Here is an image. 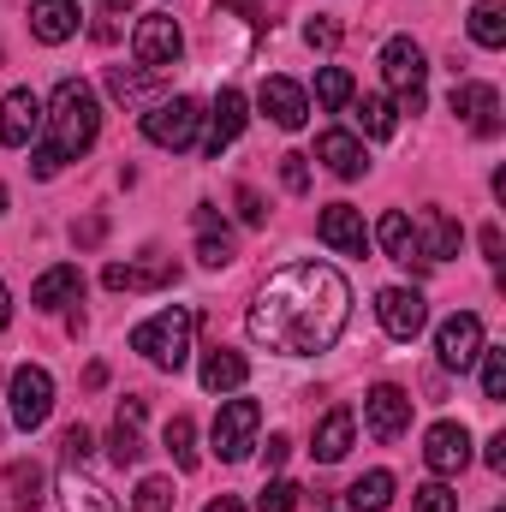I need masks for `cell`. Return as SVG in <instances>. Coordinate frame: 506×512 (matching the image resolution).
<instances>
[{
    "label": "cell",
    "instance_id": "cell-1",
    "mask_svg": "<svg viewBox=\"0 0 506 512\" xmlns=\"http://www.w3.org/2000/svg\"><path fill=\"white\" fill-rule=\"evenodd\" d=\"M346 316H352L346 274L328 262H292V268L268 274L245 328H251L256 346H268L280 358H310V352H328L340 340Z\"/></svg>",
    "mask_w": 506,
    "mask_h": 512
},
{
    "label": "cell",
    "instance_id": "cell-2",
    "mask_svg": "<svg viewBox=\"0 0 506 512\" xmlns=\"http://www.w3.org/2000/svg\"><path fill=\"white\" fill-rule=\"evenodd\" d=\"M42 120H48V155H54V161L84 155V149L96 143V131H102L96 90H90L84 78H60V84H54V102H48Z\"/></svg>",
    "mask_w": 506,
    "mask_h": 512
},
{
    "label": "cell",
    "instance_id": "cell-3",
    "mask_svg": "<svg viewBox=\"0 0 506 512\" xmlns=\"http://www.w3.org/2000/svg\"><path fill=\"white\" fill-rule=\"evenodd\" d=\"M131 352H143L155 370H179L191 358V310H161L143 328H131Z\"/></svg>",
    "mask_w": 506,
    "mask_h": 512
},
{
    "label": "cell",
    "instance_id": "cell-4",
    "mask_svg": "<svg viewBox=\"0 0 506 512\" xmlns=\"http://www.w3.org/2000/svg\"><path fill=\"white\" fill-rule=\"evenodd\" d=\"M381 78L399 90V108H405V114H423V78H429V60H423V48H417L411 36H393V42L381 48Z\"/></svg>",
    "mask_w": 506,
    "mask_h": 512
},
{
    "label": "cell",
    "instance_id": "cell-5",
    "mask_svg": "<svg viewBox=\"0 0 506 512\" xmlns=\"http://www.w3.org/2000/svg\"><path fill=\"white\" fill-rule=\"evenodd\" d=\"M256 429H262V405H256V399H227V405L215 411V459H227V465L251 459Z\"/></svg>",
    "mask_w": 506,
    "mask_h": 512
},
{
    "label": "cell",
    "instance_id": "cell-6",
    "mask_svg": "<svg viewBox=\"0 0 506 512\" xmlns=\"http://www.w3.org/2000/svg\"><path fill=\"white\" fill-rule=\"evenodd\" d=\"M197 120H203V108L191 96H173V102H155L143 114V137L161 143V149H191L197 143Z\"/></svg>",
    "mask_w": 506,
    "mask_h": 512
},
{
    "label": "cell",
    "instance_id": "cell-7",
    "mask_svg": "<svg viewBox=\"0 0 506 512\" xmlns=\"http://www.w3.org/2000/svg\"><path fill=\"white\" fill-rule=\"evenodd\" d=\"M131 54H137V66H149V72H167V66L185 54V36H179L173 12H149V18L137 24V36H131Z\"/></svg>",
    "mask_w": 506,
    "mask_h": 512
},
{
    "label": "cell",
    "instance_id": "cell-8",
    "mask_svg": "<svg viewBox=\"0 0 506 512\" xmlns=\"http://www.w3.org/2000/svg\"><path fill=\"white\" fill-rule=\"evenodd\" d=\"M376 316H381V328H387V340L411 346V340L423 334V322H429V304H423L417 286H387L376 298Z\"/></svg>",
    "mask_w": 506,
    "mask_h": 512
},
{
    "label": "cell",
    "instance_id": "cell-9",
    "mask_svg": "<svg viewBox=\"0 0 506 512\" xmlns=\"http://www.w3.org/2000/svg\"><path fill=\"white\" fill-rule=\"evenodd\" d=\"M435 352H441V370H459V376H465V370L483 358V316H471V310L447 316L441 334H435Z\"/></svg>",
    "mask_w": 506,
    "mask_h": 512
},
{
    "label": "cell",
    "instance_id": "cell-10",
    "mask_svg": "<svg viewBox=\"0 0 506 512\" xmlns=\"http://www.w3.org/2000/svg\"><path fill=\"white\" fill-rule=\"evenodd\" d=\"M48 411H54V382H48V370H36V364L12 370V423H18V429H42Z\"/></svg>",
    "mask_w": 506,
    "mask_h": 512
},
{
    "label": "cell",
    "instance_id": "cell-11",
    "mask_svg": "<svg viewBox=\"0 0 506 512\" xmlns=\"http://www.w3.org/2000/svg\"><path fill=\"white\" fill-rule=\"evenodd\" d=\"M364 423H370V435L376 441H399L405 429H411V393L393 382H381L364 393Z\"/></svg>",
    "mask_w": 506,
    "mask_h": 512
},
{
    "label": "cell",
    "instance_id": "cell-12",
    "mask_svg": "<svg viewBox=\"0 0 506 512\" xmlns=\"http://www.w3.org/2000/svg\"><path fill=\"white\" fill-rule=\"evenodd\" d=\"M423 465H429L435 477H459V471L471 465V429H465V423H435V429L423 435Z\"/></svg>",
    "mask_w": 506,
    "mask_h": 512
},
{
    "label": "cell",
    "instance_id": "cell-13",
    "mask_svg": "<svg viewBox=\"0 0 506 512\" xmlns=\"http://www.w3.org/2000/svg\"><path fill=\"white\" fill-rule=\"evenodd\" d=\"M447 108L477 131V137H495L501 131V96H495V84H453Z\"/></svg>",
    "mask_w": 506,
    "mask_h": 512
},
{
    "label": "cell",
    "instance_id": "cell-14",
    "mask_svg": "<svg viewBox=\"0 0 506 512\" xmlns=\"http://www.w3.org/2000/svg\"><path fill=\"white\" fill-rule=\"evenodd\" d=\"M316 233H322V245H334L340 256H364V251H370L364 215H358L352 203H328V209H322V221H316Z\"/></svg>",
    "mask_w": 506,
    "mask_h": 512
},
{
    "label": "cell",
    "instance_id": "cell-15",
    "mask_svg": "<svg viewBox=\"0 0 506 512\" xmlns=\"http://www.w3.org/2000/svg\"><path fill=\"white\" fill-rule=\"evenodd\" d=\"M256 102H262V114H268L280 131H298L304 120H310V102H304V90H298L292 78H262Z\"/></svg>",
    "mask_w": 506,
    "mask_h": 512
},
{
    "label": "cell",
    "instance_id": "cell-16",
    "mask_svg": "<svg viewBox=\"0 0 506 512\" xmlns=\"http://www.w3.org/2000/svg\"><path fill=\"white\" fill-rule=\"evenodd\" d=\"M42 126V102H36V90H6V102H0V143L6 149H24L30 137Z\"/></svg>",
    "mask_w": 506,
    "mask_h": 512
},
{
    "label": "cell",
    "instance_id": "cell-17",
    "mask_svg": "<svg viewBox=\"0 0 506 512\" xmlns=\"http://www.w3.org/2000/svg\"><path fill=\"white\" fill-rule=\"evenodd\" d=\"M173 280H179L173 262H108L102 268L108 292H149V286H173Z\"/></svg>",
    "mask_w": 506,
    "mask_h": 512
},
{
    "label": "cell",
    "instance_id": "cell-18",
    "mask_svg": "<svg viewBox=\"0 0 506 512\" xmlns=\"http://www.w3.org/2000/svg\"><path fill=\"white\" fill-rule=\"evenodd\" d=\"M60 507L66 512H120V501L96 477H84V465H66L60 471Z\"/></svg>",
    "mask_w": 506,
    "mask_h": 512
},
{
    "label": "cell",
    "instance_id": "cell-19",
    "mask_svg": "<svg viewBox=\"0 0 506 512\" xmlns=\"http://www.w3.org/2000/svg\"><path fill=\"white\" fill-rule=\"evenodd\" d=\"M316 155L328 161L334 179H364V167H370V161H364V143H358L352 131H322V137H316Z\"/></svg>",
    "mask_w": 506,
    "mask_h": 512
},
{
    "label": "cell",
    "instance_id": "cell-20",
    "mask_svg": "<svg viewBox=\"0 0 506 512\" xmlns=\"http://www.w3.org/2000/svg\"><path fill=\"white\" fill-rule=\"evenodd\" d=\"M78 298H84L78 262H60V268H48V274L30 286V304H36V310H60V304H78Z\"/></svg>",
    "mask_w": 506,
    "mask_h": 512
},
{
    "label": "cell",
    "instance_id": "cell-21",
    "mask_svg": "<svg viewBox=\"0 0 506 512\" xmlns=\"http://www.w3.org/2000/svg\"><path fill=\"white\" fill-rule=\"evenodd\" d=\"M78 30V0H30V36L36 42H66Z\"/></svg>",
    "mask_w": 506,
    "mask_h": 512
},
{
    "label": "cell",
    "instance_id": "cell-22",
    "mask_svg": "<svg viewBox=\"0 0 506 512\" xmlns=\"http://www.w3.org/2000/svg\"><path fill=\"white\" fill-rule=\"evenodd\" d=\"M239 131H245V96H239V90H221L215 108H209V143H203V149L221 161V149H227Z\"/></svg>",
    "mask_w": 506,
    "mask_h": 512
},
{
    "label": "cell",
    "instance_id": "cell-23",
    "mask_svg": "<svg viewBox=\"0 0 506 512\" xmlns=\"http://www.w3.org/2000/svg\"><path fill=\"white\" fill-rule=\"evenodd\" d=\"M352 429H358V423H352V411H346V405H334V411L316 423V447H310V453H316L322 465H340V459L352 453Z\"/></svg>",
    "mask_w": 506,
    "mask_h": 512
},
{
    "label": "cell",
    "instance_id": "cell-24",
    "mask_svg": "<svg viewBox=\"0 0 506 512\" xmlns=\"http://www.w3.org/2000/svg\"><path fill=\"white\" fill-rule=\"evenodd\" d=\"M137 423H143V399H126L120 417H114V435H108L114 465H137V459H143V435H137Z\"/></svg>",
    "mask_w": 506,
    "mask_h": 512
},
{
    "label": "cell",
    "instance_id": "cell-25",
    "mask_svg": "<svg viewBox=\"0 0 506 512\" xmlns=\"http://www.w3.org/2000/svg\"><path fill=\"white\" fill-rule=\"evenodd\" d=\"M245 382H251V364H245L239 352L215 346V352L203 358V387H209V393H239Z\"/></svg>",
    "mask_w": 506,
    "mask_h": 512
},
{
    "label": "cell",
    "instance_id": "cell-26",
    "mask_svg": "<svg viewBox=\"0 0 506 512\" xmlns=\"http://www.w3.org/2000/svg\"><path fill=\"white\" fill-rule=\"evenodd\" d=\"M376 239H381V251L393 256L399 268H417V227H411V221H405L399 209H387V215H381Z\"/></svg>",
    "mask_w": 506,
    "mask_h": 512
},
{
    "label": "cell",
    "instance_id": "cell-27",
    "mask_svg": "<svg viewBox=\"0 0 506 512\" xmlns=\"http://www.w3.org/2000/svg\"><path fill=\"white\" fill-rule=\"evenodd\" d=\"M197 233H203V245H197V262L203 268H227L233 262V239H227V221L215 215V209H197Z\"/></svg>",
    "mask_w": 506,
    "mask_h": 512
},
{
    "label": "cell",
    "instance_id": "cell-28",
    "mask_svg": "<svg viewBox=\"0 0 506 512\" xmlns=\"http://www.w3.org/2000/svg\"><path fill=\"white\" fill-rule=\"evenodd\" d=\"M459 245H465V227L447 215V209H429V233H423V256L429 262H453L459 256Z\"/></svg>",
    "mask_w": 506,
    "mask_h": 512
},
{
    "label": "cell",
    "instance_id": "cell-29",
    "mask_svg": "<svg viewBox=\"0 0 506 512\" xmlns=\"http://www.w3.org/2000/svg\"><path fill=\"white\" fill-rule=\"evenodd\" d=\"M6 489H12V507L18 512H36L42 507V465L12 459V465H6Z\"/></svg>",
    "mask_w": 506,
    "mask_h": 512
},
{
    "label": "cell",
    "instance_id": "cell-30",
    "mask_svg": "<svg viewBox=\"0 0 506 512\" xmlns=\"http://www.w3.org/2000/svg\"><path fill=\"white\" fill-rule=\"evenodd\" d=\"M346 501H352V512H387V501H393V477H387V471L358 477V483L346 489Z\"/></svg>",
    "mask_w": 506,
    "mask_h": 512
},
{
    "label": "cell",
    "instance_id": "cell-31",
    "mask_svg": "<svg viewBox=\"0 0 506 512\" xmlns=\"http://www.w3.org/2000/svg\"><path fill=\"white\" fill-rule=\"evenodd\" d=\"M161 441H167V453H173L179 471H197V429H191V417H167Z\"/></svg>",
    "mask_w": 506,
    "mask_h": 512
},
{
    "label": "cell",
    "instance_id": "cell-32",
    "mask_svg": "<svg viewBox=\"0 0 506 512\" xmlns=\"http://www.w3.org/2000/svg\"><path fill=\"white\" fill-rule=\"evenodd\" d=\"M471 36H477L483 48H501L506 42V6L501 0H477V6H471Z\"/></svg>",
    "mask_w": 506,
    "mask_h": 512
},
{
    "label": "cell",
    "instance_id": "cell-33",
    "mask_svg": "<svg viewBox=\"0 0 506 512\" xmlns=\"http://www.w3.org/2000/svg\"><path fill=\"white\" fill-rule=\"evenodd\" d=\"M352 120L370 131V137H393V102L387 96H358L352 102Z\"/></svg>",
    "mask_w": 506,
    "mask_h": 512
},
{
    "label": "cell",
    "instance_id": "cell-34",
    "mask_svg": "<svg viewBox=\"0 0 506 512\" xmlns=\"http://www.w3.org/2000/svg\"><path fill=\"white\" fill-rule=\"evenodd\" d=\"M155 78H161V72H149V66H143V72H126V66H114V72H108V90H114L120 102H149Z\"/></svg>",
    "mask_w": 506,
    "mask_h": 512
},
{
    "label": "cell",
    "instance_id": "cell-35",
    "mask_svg": "<svg viewBox=\"0 0 506 512\" xmlns=\"http://www.w3.org/2000/svg\"><path fill=\"white\" fill-rule=\"evenodd\" d=\"M316 102L322 108H346L352 102V72L346 66H322L316 72Z\"/></svg>",
    "mask_w": 506,
    "mask_h": 512
},
{
    "label": "cell",
    "instance_id": "cell-36",
    "mask_svg": "<svg viewBox=\"0 0 506 512\" xmlns=\"http://www.w3.org/2000/svg\"><path fill=\"white\" fill-rule=\"evenodd\" d=\"M483 399H489V405L506 399V352L501 346H483Z\"/></svg>",
    "mask_w": 506,
    "mask_h": 512
},
{
    "label": "cell",
    "instance_id": "cell-37",
    "mask_svg": "<svg viewBox=\"0 0 506 512\" xmlns=\"http://www.w3.org/2000/svg\"><path fill=\"white\" fill-rule=\"evenodd\" d=\"M173 501H179V495H173V483H167V477H143L131 507H137V512H173Z\"/></svg>",
    "mask_w": 506,
    "mask_h": 512
},
{
    "label": "cell",
    "instance_id": "cell-38",
    "mask_svg": "<svg viewBox=\"0 0 506 512\" xmlns=\"http://www.w3.org/2000/svg\"><path fill=\"white\" fill-rule=\"evenodd\" d=\"M292 507H298V483H286V477L262 483V495H256V512H292Z\"/></svg>",
    "mask_w": 506,
    "mask_h": 512
},
{
    "label": "cell",
    "instance_id": "cell-39",
    "mask_svg": "<svg viewBox=\"0 0 506 512\" xmlns=\"http://www.w3.org/2000/svg\"><path fill=\"white\" fill-rule=\"evenodd\" d=\"M411 507L417 512H459V495H453L447 483H423V489L411 495Z\"/></svg>",
    "mask_w": 506,
    "mask_h": 512
},
{
    "label": "cell",
    "instance_id": "cell-40",
    "mask_svg": "<svg viewBox=\"0 0 506 512\" xmlns=\"http://www.w3.org/2000/svg\"><path fill=\"white\" fill-rule=\"evenodd\" d=\"M90 447H96V441H90V429H84V423H72V429L60 435V459H66V465H84V459H90Z\"/></svg>",
    "mask_w": 506,
    "mask_h": 512
},
{
    "label": "cell",
    "instance_id": "cell-41",
    "mask_svg": "<svg viewBox=\"0 0 506 512\" xmlns=\"http://www.w3.org/2000/svg\"><path fill=\"white\" fill-rule=\"evenodd\" d=\"M280 179H286V191H310V167H304V155H280Z\"/></svg>",
    "mask_w": 506,
    "mask_h": 512
},
{
    "label": "cell",
    "instance_id": "cell-42",
    "mask_svg": "<svg viewBox=\"0 0 506 512\" xmlns=\"http://www.w3.org/2000/svg\"><path fill=\"white\" fill-rule=\"evenodd\" d=\"M304 42H310V48H334V42H340V30H334V24H328L322 12H316V18L304 24Z\"/></svg>",
    "mask_w": 506,
    "mask_h": 512
},
{
    "label": "cell",
    "instance_id": "cell-43",
    "mask_svg": "<svg viewBox=\"0 0 506 512\" xmlns=\"http://www.w3.org/2000/svg\"><path fill=\"white\" fill-rule=\"evenodd\" d=\"M102 233H108V215H84V221L72 227V239H78V245H102Z\"/></svg>",
    "mask_w": 506,
    "mask_h": 512
},
{
    "label": "cell",
    "instance_id": "cell-44",
    "mask_svg": "<svg viewBox=\"0 0 506 512\" xmlns=\"http://www.w3.org/2000/svg\"><path fill=\"white\" fill-rule=\"evenodd\" d=\"M239 215H245L251 227H262V221H268V209H262V197H256L251 185H239Z\"/></svg>",
    "mask_w": 506,
    "mask_h": 512
},
{
    "label": "cell",
    "instance_id": "cell-45",
    "mask_svg": "<svg viewBox=\"0 0 506 512\" xmlns=\"http://www.w3.org/2000/svg\"><path fill=\"white\" fill-rule=\"evenodd\" d=\"M286 447H292V441H286V435H274V441H268V447H262V459H268V471H280V465H286Z\"/></svg>",
    "mask_w": 506,
    "mask_h": 512
},
{
    "label": "cell",
    "instance_id": "cell-46",
    "mask_svg": "<svg viewBox=\"0 0 506 512\" xmlns=\"http://www.w3.org/2000/svg\"><path fill=\"white\" fill-rule=\"evenodd\" d=\"M483 256H489V262H501V256H506V239H501V227H483Z\"/></svg>",
    "mask_w": 506,
    "mask_h": 512
},
{
    "label": "cell",
    "instance_id": "cell-47",
    "mask_svg": "<svg viewBox=\"0 0 506 512\" xmlns=\"http://www.w3.org/2000/svg\"><path fill=\"white\" fill-rule=\"evenodd\" d=\"M483 459H489V471H506V435L489 441V453H483Z\"/></svg>",
    "mask_w": 506,
    "mask_h": 512
},
{
    "label": "cell",
    "instance_id": "cell-48",
    "mask_svg": "<svg viewBox=\"0 0 506 512\" xmlns=\"http://www.w3.org/2000/svg\"><path fill=\"white\" fill-rule=\"evenodd\" d=\"M12 322V292H6V280H0V328Z\"/></svg>",
    "mask_w": 506,
    "mask_h": 512
},
{
    "label": "cell",
    "instance_id": "cell-49",
    "mask_svg": "<svg viewBox=\"0 0 506 512\" xmlns=\"http://www.w3.org/2000/svg\"><path fill=\"white\" fill-rule=\"evenodd\" d=\"M203 512H245V507H239L233 495H221V501H209V507H203Z\"/></svg>",
    "mask_w": 506,
    "mask_h": 512
},
{
    "label": "cell",
    "instance_id": "cell-50",
    "mask_svg": "<svg viewBox=\"0 0 506 512\" xmlns=\"http://www.w3.org/2000/svg\"><path fill=\"white\" fill-rule=\"evenodd\" d=\"M126 6H131V0H108V12H126Z\"/></svg>",
    "mask_w": 506,
    "mask_h": 512
},
{
    "label": "cell",
    "instance_id": "cell-51",
    "mask_svg": "<svg viewBox=\"0 0 506 512\" xmlns=\"http://www.w3.org/2000/svg\"><path fill=\"white\" fill-rule=\"evenodd\" d=\"M0 209H6V191H0Z\"/></svg>",
    "mask_w": 506,
    "mask_h": 512
},
{
    "label": "cell",
    "instance_id": "cell-52",
    "mask_svg": "<svg viewBox=\"0 0 506 512\" xmlns=\"http://www.w3.org/2000/svg\"><path fill=\"white\" fill-rule=\"evenodd\" d=\"M495 512H501V507H495Z\"/></svg>",
    "mask_w": 506,
    "mask_h": 512
}]
</instances>
